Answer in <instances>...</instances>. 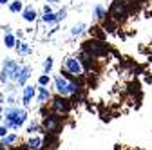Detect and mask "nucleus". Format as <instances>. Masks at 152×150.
<instances>
[{"label":"nucleus","instance_id":"f257e3e1","mask_svg":"<svg viewBox=\"0 0 152 150\" xmlns=\"http://www.w3.org/2000/svg\"><path fill=\"white\" fill-rule=\"evenodd\" d=\"M64 118L62 114H56V112H47L42 118V130L45 134H53V136H60L64 130Z\"/></svg>","mask_w":152,"mask_h":150},{"label":"nucleus","instance_id":"f03ea898","mask_svg":"<svg viewBox=\"0 0 152 150\" xmlns=\"http://www.w3.org/2000/svg\"><path fill=\"white\" fill-rule=\"evenodd\" d=\"M54 89L56 92H58L60 96H72L76 94L78 90L83 89V83L82 82H67L62 74H58V76H54Z\"/></svg>","mask_w":152,"mask_h":150},{"label":"nucleus","instance_id":"7ed1b4c3","mask_svg":"<svg viewBox=\"0 0 152 150\" xmlns=\"http://www.w3.org/2000/svg\"><path fill=\"white\" fill-rule=\"evenodd\" d=\"M82 51L87 52L91 58H94V60H100V58H103V56L109 54V47H107L102 40H96V38L85 40L83 45H82Z\"/></svg>","mask_w":152,"mask_h":150},{"label":"nucleus","instance_id":"20e7f679","mask_svg":"<svg viewBox=\"0 0 152 150\" xmlns=\"http://www.w3.org/2000/svg\"><path fill=\"white\" fill-rule=\"evenodd\" d=\"M26 121H27V112H26L24 108L11 107V108L6 110V127H7V128L18 130Z\"/></svg>","mask_w":152,"mask_h":150},{"label":"nucleus","instance_id":"39448f33","mask_svg":"<svg viewBox=\"0 0 152 150\" xmlns=\"http://www.w3.org/2000/svg\"><path fill=\"white\" fill-rule=\"evenodd\" d=\"M132 13V9L129 7V4L125 2V0H112L110 4V9L107 11V16L112 18V20H116L118 24L127 20V16Z\"/></svg>","mask_w":152,"mask_h":150},{"label":"nucleus","instance_id":"423d86ee","mask_svg":"<svg viewBox=\"0 0 152 150\" xmlns=\"http://www.w3.org/2000/svg\"><path fill=\"white\" fill-rule=\"evenodd\" d=\"M49 105H51V112H56V114H62V116H67L72 110V101L67 96H60V94L51 96Z\"/></svg>","mask_w":152,"mask_h":150},{"label":"nucleus","instance_id":"0eeeda50","mask_svg":"<svg viewBox=\"0 0 152 150\" xmlns=\"http://www.w3.org/2000/svg\"><path fill=\"white\" fill-rule=\"evenodd\" d=\"M16 69H18V65H16V62H13V60H6L4 62V69H2V74H0V82L2 83H6L7 80H15V74H16Z\"/></svg>","mask_w":152,"mask_h":150},{"label":"nucleus","instance_id":"6e6552de","mask_svg":"<svg viewBox=\"0 0 152 150\" xmlns=\"http://www.w3.org/2000/svg\"><path fill=\"white\" fill-rule=\"evenodd\" d=\"M65 71L69 72V74H72V76H76V78H83V69H82V63L76 60V58H67L65 60Z\"/></svg>","mask_w":152,"mask_h":150},{"label":"nucleus","instance_id":"1a4fd4ad","mask_svg":"<svg viewBox=\"0 0 152 150\" xmlns=\"http://www.w3.org/2000/svg\"><path fill=\"white\" fill-rule=\"evenodd\" d=\"M29 76H31V67H29V65H22V67H18V69H16L15 80H16V83L20 85V87H24V85H27Z\"/></svg>","mask_w":152,"mask_h":150},{"label":"nucleus","instance_id":"9d476101","mask_svg":"<svg viewBox=\"0 0 152 150\" xmlns=\"http://www.w3.org/2000/svg\"><path fill=\"white\" fill-rule=\"evenodd\" d=\"M58 136H53V134H45V138L42 139V146L40 150H56L58 148Z\"/></svg>","mask_w":152,"mask_h":150},{"label":"nucleus","instance_id":"9b49d317","mask_svg":"<svg viewBox=\"0 0 152 150\" xmlns=\"http://www.w3.org/2000/svg\"><path fill=\"white\" fill-rule=\"evenodd\" d=\"M34 94H36V89L33 85H24V92H22V103H24V107H27L33 101Z\"/></svg>","mask_w":152,"mask_h":150},{"label":"nucleus","instance_id":"f8f14e48","mask_svg":"<svg viewBox=\"0 0 152 150\" xmlns=\"http://www.w3.org/2000/svg\"><path fill=\"white\" fill-rule=\"evenodd\" d=\"M36 94H38V103H40V105H47V103H49V100H51V92H49L47 87H38Z\"/></svg>","mask_w":152,"mask_h":150},{"label":"nucleus","instance_id":"ddd939ff","mask_svg":"<svg viewBox=\"0 0 152 150\" xmlns=\"http://www.w3.org/2000/svg\"><path fill=\"white\" fill-rule=\"evenodd\" d=\"M105 33H116V29H118V22L116 20H112V18H109V16H105L103 18V27H102Z\"/></svg>","mask_w":152,"mask_h":150},{"label":"nucleus","instance_id":"4468645a","mask_svg":"<svg viewBox=\"0 0 152 150\" xmlns=\"http://www.w3.org/2000/svg\"><path fill=\"white\" fill-rule=\"evenodd\" d=\"M22 16H24L26 22H34V20H36V9H34L33 6H29V7L22 9Z\"/></svg>","mask_w":152,"mask_h":150},{"label":"nucleus","instance_id":"2eb2a0df","mask_svg":"<svg viewBox=\"0 0 152 150\" xmlns=\"http://www.w3.org/2000/svg\"><path fill=\"white\" fill-rule=\"evenodd\" d=\"M26 146H27L29 150H40V146H42V138H38V136L31 138V139L26 143Z\"/></svg>","mask_w":152,"mask_h":150},{"label":"nucleus","instance_id":"dca6fc26","mask_svg":"<svg viewBox=\"0 0 152 150\" xmlns=\"http://www.w3.org/2000/svg\"><path fill=\"white\" fill-rule=\"evenodd\" d=\"M16 139H18V136H16V134H7V136H4L2 139H0V146H2V148H6V146L13 145Z\"/></svg>","mask_w":152,"mask_h":150},{"label":"nucleus","instance_id":"f3484780","mask_svg":"<svg viewBox=\"0 0 152 150\" xmlns=\"http://www.w3.org/2000/svg\"><path fill=\"white\" fill-rule=\"evenodd\" d=\"M4 44H6V47H7V49H13V47H15V44H16V38H15L11 33H6V36H4Z\"/></svg>","mask_w":152,"mask_h":150},{"label":"nucleus","instance_id":"a211bd4d","mask_svg":"<svg viewBox=\"0 0 152 150\" xmlns=\"http://www.w3.org/2000/svg\"><path fill=\"white\" fill-rule=\"evenodd\" d=\"M91 36H92V38H96V40H102L103 38V29L100 25H94L91 29Z\"/></svg>","mask_w":152,"mask_h":150},{"label":"nucleus","instance_id":"6ab92c4d","mask_svg":"<svg viewBox=\"0 0 152 150\" xmlns=\"http://www.w3.org/2000/svg\"><path fill=\"white\" fill-rule=\"evenodd\" d=\"M94 15H96V18H98V20H103V18L107 16V9L103 7V6H96V7H94Z\"/></svg>","mask_w":152,"mask_h":150},{"label":"nucleus","instance_id":"aec40b11","mask_svg":"<svg viewBox=\"0 0 152 150\" xmlns=\"http://www.w3.org/2000/svg\"><path fill=\"white\" fill-rule=\"evenodd\" d=\"M22 9H24V4L20 2V0H15V2L9 4V11L11 13H20Z\"/></svg>","mask_w":152,"mask_h":150},{"label":"nucleus","instance_id":"412c9836","mask_svg":"<svg viewBox=\"0 0 152 150\" xmlns=\"http://www.w3.org/2000/svg\"><path fill=\"white\" fill-rule=\"evenodd\" d=\"M15 47H16V51L20 52V54H29V47L26 45V42H16Z\"/></svg>","mask_w":152,"mask_h":150},{"label":"nucleus","instance_id":"4be33fe9","mask_svg":"<svg viewBox=\"0 0 152 150\" xmlns=\"http://www.w3.org/2000/svg\"><path fill=\"white\" fill-rule=\"evenodd\" d=\"M44 22H45V24H56V16H54V13H53V11L44 13Z\"/></svg>","mask_w":152,"mask_h":150},{"label":"nucleus","instance_id":"5701e85b","mask_svg":"<svg viewBox=\"0 0 152 150\" xmlns=\"http://www.w3.org/2000/svg\"><path fill=\"white\" fill-rule=\"evenodd\" d=\"M49 82H51L49 74H42V76L38 78V85H40V87H47V85H49Z\"/></svg>","mask_w":152,"mask_h":150},{"label":"nucleus","instance_id":"b1692460","mask_svg":"<svg viewBox=\"0 0 152 150\" xmlns=\"http://www.w3.org/2000/svg\"><path fill=\"white\" fill-rule=\"evenodd\" d=\"M53 58H51V56H49V58H45V62H44V72L45 74H49L51 72V69H53Z\"/></svg>","mask_w":152,"mask_h":150},{"label":"nucleus","instance_id":"393cba45","mask_svg":"<svg viewBox=\"0 0 152 150\" xmlns=\"http://www.w3.org/2000/svg\"><path fill=\"white\" fill-rule=\"evenodd\" d=\"M38 128H40V127H38V123H34V121H31V123L27 125V130H26V132H27V134H34V132H36V130H38Z\"/></svg>","mask_w":152,"mask_h":150},{"label":"nucleus","instance_id":"a878e982","mask_svg":"<svg viewBox=\"0 0 152 150\" xmlns=\"http://www.w3.org/2000/svg\"><path fill=\"white\" fill-rule=\"evenodd\" d=\"M83 29H85V25H83V24H80V25H74V27L71 29V33H72V36H76V34H80Z\"/></svg>","mask_w":152,"mask_h":150},{"label":"nucleus","instance_id":"bb28decb","mask_svg":"<svg viewBox=\"0 0 152 150\" xmlns=\"http://www.w3.org/2000/svg\"><path fill=\"white\" fill-rule=\"evenodd\" d=\"M65 15H67V11H65V9H60L58 13L54 15V16H56V22H60V20H64V18H65Z\"/></svg>","mask_w":152,"mask_h":150},{"label":"nucleus","instance_id":"cd10ccee","mask_svg":"<svg viewBox=\"0 0 152 150\" xmlns=\"http://www.w3.org/2000/svg\"><path fill=\"white\" fill-rule=\"evenodd\" d=\"M9 134V128L6 127V125H2L0 127V138H4V136H7Z\"/></svg>","mask_w":152,"mask_h":150},{"label":"nucleus","instance_id":"c85d7f7f","mask_svg":"<svg viewBox=\"0 0 152 150\" xmlns=\"http://www.w3.org/2000/svg\"><path fill=\"white\" fill-rule=\"evenodd\" d=\"M9 150H29L26 145H18V146H13V148H9Z\"/></svg>","mask_w":152,"mask_h":150},{"label":"nucleus","instance_id":"c756f323","mask_svg":"<svg viewBox=\"0 0 152 150\" xmlns=\"http://www.w3.org/2000/svg\"><path fill=\"white\" fill-rule=\"evenodd\" d=\"M49 11H53V9H51V6H45V7H44V13H49Z\"/></svg>","mask_w":152,"mask_h":150},{"label":"nucleus","instance_id":"7c9ffc66","mask_svg":"<svg viewBox=\"0 0 152 150\" xmlns=\"http://www.w3.org/2000/svg\"><path fill=\"white\" fill-rule=\"evenodd\" d=\"M6 4H9V0H0V6H6Z\"/></svg>","mask_w":152,"mask_h":150},{"label":"nucleus","instance_id":"2f4dec72","mask_svg":"<svg viewBox=\"0 0 152 150\" xmlns=\"http://www.w3.org/2000/svg\"><path fill=\"white\" fill-rule=\"evenodd\" d=\"M0 119H2V107H0Z\"/></svg>","mask_w":152,"mask_h":150},{"label":"nucleus","instance_id":"473e14b6","mask_svg":"<svg viewBox=\"0 0 152 150\" xmlns=\"http://www.w3.org/2000/svg\"><path fill=\"white\" fill-rule=\"evenodd\" d=\"M49 2H58V0H49Z\"/></svg>","mask_w":152,"mask_h":150},{"label":"nucleus","instance_id":"72a5a7b5","mask_svg":"<svg viewBox=\"0 0 152 150\" xmlns=\"http://www.w3.org/2000/svg\"><path fill=\"white\" fill-rule=\"evenodd\" d=\"M0 150H4V148H2V146H0Z\"/></svg>","mask_w":152,"mask_h":150},{"label":"nucleus","instance_id":"f704fd0d","mask_svg":"<svg viewBox=\"0 0 152 150\" xmlns=\"http://www.w3.org/2000/svg\"><path fill=\"white\" fill-rule=\"evenodd\" d=\"M150 60H152V56H150Z\"/></svg>","mask_w":152,"mask_h":150}]
</instances>
